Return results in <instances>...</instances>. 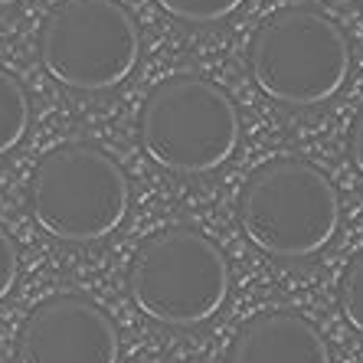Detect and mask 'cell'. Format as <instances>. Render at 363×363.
I'll return each mask as SVG.
<instances>
[{
  "label": "cell",
  "mask_w": 363,
  "mask_h": 363,
  "mask_svg": "<svg viewBox=\"0 0 363 363\" xmlns=\"http://www.w3.org/2000/svg\"><path fill=\"white\" fill-rule=\"evenodd\" d=\"M239 223L262 252L308 259L321 252L340 226L337 186L308 161H272L245 180Z\"/></svg>",
  "instance_id": "6da1fadb"
},
{
  "label": "cell",
  "mask_w": 363,
  "mask_h": 363,
  "mask_svg": "<svg viewBox=\"0 0 363 363\" xmlns=\"http://www.w3.org/2000/svg\"><path fill=\"white\" fill-rule=\"evenodd\" d=\"M131 186L95 144L52 147L30 177V213L60 242H99L125 223Z\"/></svg>",
  "instance_id": "7a4b0ae2"
},
{
  "label": "cell",
  "mask_w": 363,
  "mask_h": 363,
  "mask_svg": "<svg viewBox=\"0 0 363 363\" xmlns=\"http://www.w3.org/2000/svg\"><path fill=\"white\" fill-rule=\"evenodd\" d=\"M252 79L269 99L308 108L334 99L350 72L347 36L314 7L275 10L252 36Z\"/></svg>",
  "instance_id": "3957f363"
},
{
  "label": "cell",
  "mask_w": 363,
  "mask_h": 363,
  "mask_svg": "<svg viewBox=\"0 0 363 363\" xmlns=\"http://www.w3.org/2000/svg\"><path fill=\"white\" fill-rule=\"evenodd\" d=\"M128 291L151 321L196 328L226 304L229 262L223 249L196 229L154 233L131 259Z\"/></svg>",
  "instance_id": "277c9868"
},
{
  "label": "cell",
  "mask_w": 363,
  "mask_h": 363,
  "mask_svg": "<svg viewBox=\"0 0 363 363\" xmlns=\"http://www.w3.org/2000/svg\"><path fill=\"white\" fill-rule=\"evenodd\" d=\"M141 144L170 174H210L239 147V111L210 79L174 76L144 101Z\"/></svg>",
  "instance_id": "5b68a950"
},
{
  "label": "cell",
  "mask_w": 363,
  "mask_h": 363,
  "mask_svg": "<svg viewBox=\"0 0 363 363\" xmlns=\"http://www.w3.org/2000/svg\"><path fill=\"white\" fill-rule=\"evenodd\" d=\"M141 33L118 0H60L40 30L43 69L76 92H108L138 66Z\"/></svg>",
  "instance_id": "8992f818"
},
{
  "label": "cell",
  "mask_w": 363,
  "mask_h": 363,
  "mask_svg": "<svg viewBox=\"0 0 363 363\" xmlns=\"http://www.w3.org/2000/svg\"><path fill=\"white\" fill-rule=\"evenodd\" d=\"M121 340L111 318L79 295L40 301L17 340L20 363H118Z\"/></svg>",
  "instance_id": "52a82bcc"
},
{
  "label": "cell",
  "mask_w": 363,
  "mask_h": 363,
  "mask_svg": "<svg viewBox=\"0 0 363 363\" xmlns=\"http://www.w3.org/2000/svg\"><path fill=\"white\" fill-rule=\"evenodd\" d=\"M229 363H330L328 340L291 311L255 314L233 340Z\"/></svg>",
  "instance_id": "ba28073f"
},
{
  "label": "cell",
  "mask_w": 363,
  "mask_h": 363,
  "mask_svg": "<svg viewBox=\"0 0 363 363\" xmlns=\"http://www.w3.org/2000/svg\"><path fill=\"white\" fill-rule=\"evenodd\" d=\"M30 128V99L23 85L0 66V154L13 151Z\"/></svg>",
  "instance_id": "9c48e42d"
},
{
  "label": "cell",
  "mask_w": 363,
  "mask_h": 363,
  "mask_svg": "<svg viewBox=\"0 0 363 363\" xmlns=\"http://www.w3.org/2000/svg\"><path fill=\"white\" fill-rule=\"evenodd\" d=\"M161 10L186 23H216L242 7V0H157Z\"/></svg>",
  "instance_id": "30bf717a"
},
{
  "label": "cell",
  "mask_w": 363,
  "mask_h": 363,
  "mask_svg": "<svg viewBox=\"0 0 363 363\" xmlns=\"http://www.w3.org/2000/svg\"><path fill=\"white\" fill-rule=\"evenodd\" d=\"M340 311H344L347 324L363 334V252L344 272V281H340Z\"/></svg>",
  "instance_id": "8fae6325"
},
{
  "label": "cell",
  "mask_w": 363,
  "mask_h": 363,
  "mask_svg": "<svg viewBox=\"0 0 363 363\" xmlns=\"http://www.w3.org/2000/svg\"><path fill=\"white\" fill-rule=\"evenodd\" d=\"M20 272V259H17V245L10 239V233L0 226V301L10 295V288L17 281Z\"/></svg>",
  "instance_id": "7c38bea8"
},
{
  "label": "cell",
  "mask_w": 363,
  "mask_h": 363,
  "mask_svg": "<svg viewBox=\"0 0 363 363\" xmlns=\"http://www.w3.org/2000/svg\"><path fill=\"white\" fill-rule=\"evenodd\" d=\"M350 157H354V167L363 174V108L354 118V128H350Z\"/></svg>",
  "instance_id": "4fadbf2b"
},
{
  "label": "cell",
  "mask_w": 363,
  "mask_h": 363,
  "mask_svg": "<svg viewBox=\"0 0 363 363\" xmlns=\"http://www.w3.org/2000/svg\"><path fill=\"white\" fill-rule=\"evenodd\" d=\"M10 4H20V0H0V7H10Z\"/></svg>",
  "instance_id": "5bb4252c"
},
{
  "label": "cell",
  "mask_w": 363,
  "mask_h": 363,
  "mask_svg": "<svg viewBox=\"0 0 363 363\" xmlns=\"http://www.w3.org/2000/svg\"><path fill=\"white\" fill-rule=\"evenodd\" d=\"M360 7H363V0H360Z\"/></svg>",
  "instance_id": "9a60e30c"
}]
</instances>
